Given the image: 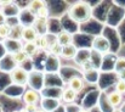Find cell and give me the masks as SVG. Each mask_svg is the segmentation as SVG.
Listing matches in <instances>:
<instances>
[{
    "label": "cell",
    "mask_w": 125,
    "mask_h": 112,
    "mask_svg": "<svg viewBox=\"0 0 125 112\" xmlns=\"http://www.w3.org/2000/svg\"><path fill=\"white\" fill-rule=\"evenodd\" d=\"M69 18L75 23H84L91 20L92 17V7L86 1H79L73 4L68 10Z\"/></svg>",
    "instance_id": "6da1fadb"
},
{
    "label": "cell",
    "mask_w": 125,
    "mask_h": 112,
    "mask_svg": "<svg viewBox=\"0 0 125 112\" xmlns=\"http://www.w3.org/2000/svg\"><path fill=\"white\" fill-rule=\"evenodd\" d=\"M28 88L32 90H35L38 93H42L45 88V75L40 71H32L29 73V79H28Z\"/></svg>",
    "instance_id": "7a4b0ae2"
},
{
    "label": "cell",
    "mask_w": 125,
    "mask_h": 112,
    "mask_svg": "<svg viewBox=\"0 0 125 112\" xmlns=\"http://www.w3.org/2000/svg\"><path fill=\"white\" fill-rule=\"evenodd\" d=\"M10 79L11 83L13 85L17 87H26L28 84V79H29V72H27L26 70H23L22 67L17 66L16 68H13L10 72Z\"/></svg>",
    "instance_id": "3957f363"
},
{
    "label": "cell",
    "mask_w": 125,
    "mask_h": 112,
    "mask_svg": "<svg viewBox=\"0 0 125 112\" xmlns=\"http://www.w3.org/2000/svg\"><path fill=\"white\" fill-rule=\"evenodd\" d=\"M35 20H37V16L28 7H24V9H21V12L17 17V23L20 26H22L23 28L24 27H32L34 25Z\"/></svg>",
    "instance_id": "277c9868"
},
{
    "label": "cell",
    "mask_w": 125,
    "mask_h": 112,
    "mask_svg": "<svg viewBox=\"0 0 125 112\" xmlns=\"http://www.w3.org/2000/svg\"><path fill=\"white\" fill-rule=\"evenodd\" d=\"M44 65H45V71L49 72L50 75L58 73L60 68H61V57L53 56V55H50V54L46 52V57H45Z\"/></svg>",
    "instance_id": "5b68a950"
},
{
    "label": "cell",
    "mask_w": 125,
    "mask_h": 112,
    "mask_svg": "<svg viewBox=\"0 0 125 112\" xmlns=\"http://www.w3.org/2000/svg\"><path fill=\"white\" fill-rule=\"evenodd\" d=\"M109 48L111 44L109 41L102 36H96L92 40V51L100 54V55H104L109 52Z\"/></svg>",
    "instance_id": "8992f818"
},
{
    "label": "cell",
    "mask_w": 125,
    "mask_h": 112,
    "mask_svg": "<svg viewBox=\"0 0 125 112\" xmlns=\"http://www.w3.org/2000/svg\"><path fill=\"white\" fill-rule=\"evenodd\" d=\"M42 94L35 91V90H32V89H27L23 95H22V101L24 102V105H35V106H39L40 105V101H42Z\"/></svg>",
    "instance_id": "52a82bcc"
},
{
    "label": "cell",
    "mask_w": 125,
    "mask_h": 112,
    "mask_svg": "<svg viewBox=\"0 0 125 112\" xmlns=\"http://www.w3.org/2000/svg\"><path fill=\"white\" fill-rule=\"evenodd\" d=\"M1 5V12L5 15L6 18H10V17H13L17 20L20 12H21V9L20 6L16 4V2H5V4H0Z\"/></svg>",
    "instance_id": "ba28073f"
},
{
    "label": "cell",
    "mask_w": 125,
    "mask_h": 112,
    "mask_svg": "<svg viewBox=\"0 0 125 112\" xmlns=\"http://www.w3.org/2000/svg\"><path fill=\"white\" fill-rule=\"evenodd\" d=\"M61 105V101L56 98H42L39 107L44 112H53Z\"/></svg>",
    "instance_id": "9c48e42d"
},
{
    "label": "cell",
    "mask_w": 125,
    "mask_h": 112,
    "mask_svg": "<svg viewBox=\"0 0 125 112\" xmlns=\"http://www.w3.org/2000/svg\"><path fill=\"white\" fill-rule=\"evenodd\" d=\"M67 87L79 94L84 89V87H85V80H84L83 75H72V77L68 79V82H67Z\"/></svg>",
    "instance_id": "30bf717a"
},
{
    "label": "cell",
    "mask_w": 125,
    "mask_h": 112,
    "mask_svg": "<svg viewBox=\"0 0 125 112\" xmlns=\"http://www.w3.org/2000/svg\"><path fill=\"white\" fill-rule=\"evenodd\" d=\"M4 45L6 48L7 54H10V55H13L16 52H20L23 49V41L22 40L11 39V38H7L6 40H4Z\"/></svg>",
    "instance_id": "8fae6325"
},
{
    "label": "cell",
    "mask_w": 125,
    "mask_h": 112,
    "mask_svg": "<svg viewBox=\"0 0 125 112\" xmlns=\"http://www.w3.org/2000/svg\"><path fill=\"white\" fill-rule=\"evenodd\" d=\"M56 39H57V43L63 48V46H68V45H72L74 44L73 40H74V36L73 33L63 29V31H60L57 34H56Z\"/></svg>",
    "instance_id": "7c38bea8"
},
{
    "label": "cell",
    "mask_w": 125,
    "mask_h": 112,
    "mask_svg": "<svg viewBox=\"0 0 125 112\" xmlns=\"http://www.w3.org/2000/svg\"><path fill=\"white\" fill-rule=\"evenodd\" d=\"M39 38L38 32L35 31V28L32 26V27H24L23 31H22V37L21 40L23 43H35Z\"/></svg>",
    "instance_id": "4fadbf2b"
},
{
    "label": "cell",
    "mask_w": 125,
    "mask_h": 112,
    "mask_svg": "<svg viewBox=\"0 0 125 112\" xmlns=\"http://www.w3.org/2000/svg\"><path fill=\"white\" fill-rule=\"evenodd\" d=\"M91 56H92V50L91 49H79L74 61L82 67L84 63H86L87 61L91 60Z\"/></svg>",
    "instance_id": "5bb4252c"
},
{
    "label": "cell",
    "mask_w": 125,
    "mask_h": 112,
    "mask_svg": "<svg viewBox=\"0 0 125 112\" xmlns=\"http://www.w3.org/2000/svg\"><path fill=\"white\" fill-rule=\"evenodd\" d=\"M83 78L85 80V83L87 84H97L98 79H100V72L97 68H92V70H89V71H85L83 72Z\"/></svg>",
    "instance_id": "9a60e30c"
},
{
    "label": "cell",
    "mask_w": 125,
    "mask_h": 112,
    "mask_svg": "<svg viewBox=\"0 0 125 112\" xmlns=\"http://www.w3.org/2000/svg\"><path fill=\"white\" fill-rule=\"evenodd\" d=\"M78 48L72 44V45H68V46H63L62 48V52H61V59H64V60H74L77 54H78Z\"/></svg>",
    "instance_id": "2e32d148"
},
{
    "label": "cell",
    "mask_w": 125,
    "mask_h": 112,
    "mask_svg": "<svg viewBox=\"0 0 125 112\" xmlns=\"http://www.w3.org/2000/svg\"><path fill=\"white\" fill-rule=\"evenodd\" d=\"M49 20H42V18H37L33 27L35 28V31L38 32L39 36H45L49 33Z\"/></svg>",
    "instance_id": "e0dca14e"
},
{
    "label": "cell",
    "mask_w": 125,
    "mask_h": 112,
    "mask_svg": "<svg viewBox=\"0 0 125 112\" xmlns=\"http://www.w3.org/2000/svg\"><path fill=\"white\" fill-rule=\"evenodd\" d=\"M107 101H108V104H109L113 109H117V107H119V106L122 105V102H123V95H120L119 93H117V91L114 90V91H112V93H109V94L107 95Z\"/></svg>",
    "instance_id": "ac0fdd59"
},
{
    "label": "cell",
    "mask_w": 125,
    "mask_h": 112,
    "mask_svg": "<svg viewBox=\"0 0 125 112\" xmlns=\"http://www.w3.org/2000/svg\"><path fill=\"white\" fill-rule=\"evenodd\" d=\"M77 98H78V93H75L74 90H72V89H69V88L67 87V88L63 89V91H62V98H61V100L64 101V102L68 104V105H72V104L77 100Z\"/></svg>",
    "instance_id": "d6986e66"
},
{
    "label": "cell",
    "mask_w": 125,
    "mask_h": 112,
    "mask_svg": "<svg viewBox=\"0 0 125 112\" xmlns=\"http://www.w3.org/2000/svg\"><path fill=\"white\" fill-rule=\"evenodd\" d=\"M22 51H23L28 57H31V59H33L38 52H40V50H39V48H38V45H37L35 43H23V49H22Z\"/></svg>",
    "instance_id": "ffe728a7"
},
{
    "label": "cell",
    "mask_w": 125,
    "mask_h": 112,
    "mask_svg": "<svg viewBox=\"0 0 125 112\" xmlns=\"http://www.w3.org/2000/svg\"><path fill=\"white\" fill-rule=\"evenodd\" d=\"M45 6H47V4L45 2V1H40V0H33V1H31L29 4H28V9L35 15L39 10H42V7H45Z\"/></svg>",
    "instance_id": "44dd1931"
},
{
    "label": "cell",
    "mask_w": 125,
    "mask_h": 112,
    "mask_svg": "<svg viewBox=\"0 0 125 112\" xmlns=\"http://www.w3.org/2000/svg\"><path fill=\"white\" fill-rule=\"evenodd\" d=\"M10 34H11V26L7 22L5 25L0 26V40L1 41H4L7 38H10Z\"/></svg>",
    "instance_id": "7402d4cb"
},
{
    "label": "cell",
    "mask_w": 125,
    "mask_h": 112,
    "mask_svg": "<svg viewBox=\"0 0 125 112\" xmlns=\"http://www.w3.org/2000/svg\"><path fill=\"white\" fill-rule=\"evenodd\" d=\"M22 31H23V27H22V26H20V25L12 26V27H11V34H10V38H11V39L21 40V37H22Z\"/></svg>",
    "instance_id": "603a6c76"
},
{
    "label": "cell",
    "mask_w": 125,
    "mask_h": 112,
    "mask_svg": "<svg viewBox=\"0 0 125 112\" xmlns=\"http://www.w3.org/2000/svg\"><path fill=\"white\" fill-rule=\"evenodd\" d=\"M61 52H62V46L57 43V41H55L50 48H49V50H47V54H50V55H53V56H61Z\"/></svg>",
    "instance_id": "cb8c5ba5"
},
{
    "label": "cell",
    "mask_w": 125,
    "mask_h": 112,
    "mask_svg": "<svg viewBox=\"0 0 125 112\" xmlns=\"http://www.w3.org/2000/svg\"><path fill=\"white\" fill-rule=\"evenodd\" d=\"M12 59H13V61L16 62V65L17 66H21L27 59H28V56L23 52V51H20V52H16V54H13L12 55Z\"/></svg>",
    "instance_id": "d4e9b609"
},
{
    "label": "cell",
    "mask_w": 125,
    "mask_h": 112,
    "mask_svg": "<svg viewBox=\"0 0 125 112\" xmlns=\"http://www.w3.org/2000/svg\"><path fill=\"white\" fill-rule=\"evenodd\" d=\"M114 70L117 73H120L125 71V57H118L114 62Z\"/></svg>",
    "instance_id": "484cf974"
},
{
    "label": "cell",
    "mask_w": 125,
    "mask_h": 112,
    "mask_svg": "<svg viewBox=\"0 0 125 112\" xmlns=\"http://www.w3.org/2000/svg\"><path fill=\"white\" fill-rule=\"evenodd\" d=\"M114 88H115V91L117 93H119L120 95H125V80L118 79V82L115 83Z\"/></svg>",
    "instance_id": "4316f807"
},
{
    "label": "cell",
    "mask_w": 125,
    "mask_h": 112,
    "mask_svg": "<svg viewBox=\"0 0 125 112\" xmlns=\"http://www.w3.org/2000/svg\"><path fill=\"white\" fill-rule=\"evenodd\" d=\"M50 12H49V7L47 6H45V7H42V10H39L37 13H35V16H37V18H42V20H49V15Z\"/></svg>",
    "instance_id": "83f0119b"
},
{
    "label": "cell",
    "mask_w": 125,
    "mask_h": 112,
    "mask_svg": "<svg viewBox=\"0 0 125 112\" xmlns=\"http://www.w3.org/2000/svg\"><path fill=\"white\" fill-rule=\"evenodd\" d=\"M6 55H7V51H6V48L4 45V41H0V60H2Z\"/></svg>",
    "instance_id": "f1b7e54d"
},
{
    "label": "cell",
    "mask_w": 125,
    "mask_h": 112,
    "mask_svg": "<svg viewBox=\"0 0 125 112\" xmlns=\"http://www.w3.org/2000/svg\"><path fill=\"white\" fill-rule=\"evenodd\" d=\"M39 109V106H35V105H24V110L27 112H35Z\"/></svg>",
    "instance_id": "f546056e"
},
{
    "label": "cell",
    "mask_w": 125,
    "mask_h": 112,
    "mask_svg": "<svg viewBox=\"0 0 125 112\" xmlns=\"http://www.w3.org/2000/svg\"><path fill=\"white\" fill-rule=\"evenodd\" d=\"M6 21H7V18L5 17V15L1 12V10H0V26H2V25H5L6 23Z\"/></svg>",
    "instance_id": "4dcf8cb0"
},
{
    "label": "cell",
    "mask_w": 125,
    "mask_h": 112,
    "mask_svg": "<svg viewBox=\"0 0 125 112\" xmlns=\"http://www.w3.org/2000/svg\"><path fill=\"white\" fill-rule=\"evenodd\" d=\"M79 112H91V111H90V110H86V109H80Z\"/></svg>",
    "instance_id": "1f68e13d"
},
{
    "label": "cell",
    "mask_w": 125,
    "mask_h": 112,
    "mask_svg": "<svg viewBox=\"0 0 125 112\" xmlns=\"http://www.w3.org/2000/svg\"><path fill=\"white\" fill-rule=\"evenodd\" d=\"M35 112H44V111H42V109H40V107H39V109H38V110H37V111H35Z\"/></svg>",
    "instance_id": "d6a6232c"
},
{
    "label": "cell",
    "mask_w": 125,
    "mask_h": 112,
    "mask_svg": "<svg viewBox=\"0 0 125 112\" xmlns=\"http://www.w3.org/2000/svg\"><path fill=\"white\" fill-rule=\"evenodd\" d=\"M12 112H21L20 110H15V111H12Z\"/></svg>",
    "instance_id": "836d02e7"
}]
</instances>
